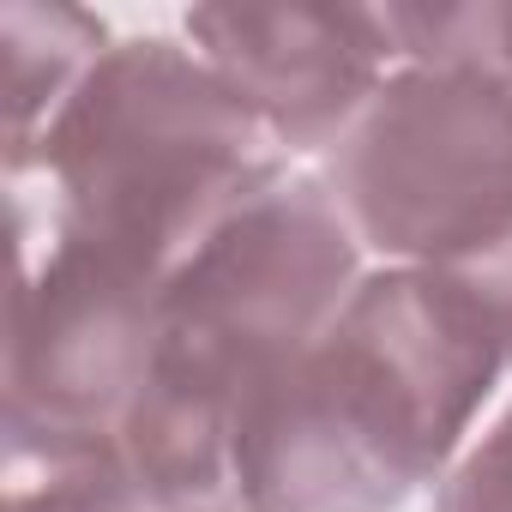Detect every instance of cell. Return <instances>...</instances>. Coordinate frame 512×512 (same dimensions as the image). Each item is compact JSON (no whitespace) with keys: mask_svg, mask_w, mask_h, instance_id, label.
Instances as JSON below:
<instances>
[{"mask_svg":"<svg viewBox=\"0 0 512 512\" xmlns=\"http://www.w3.org/2000/svg\"><path fill=\"white\" fill-rule=\"evenodd\" d=\"M19 223V284L7 314V416L49 428H121L151 344V278Z\"/></svg>","mask_w":512,"mask_h":512,"instance_id":"obj_5","label":"cell"},{"mask_svg":"<svg viewBox=\"0 0 512 512\" xmlns=\"http://www.w3.org/2000/svg\"><path fill=\"white\" fill-rule=\"evenodd\" d=\"M494 67L512 85V0H500V7H494Z\"/></svg>","mask_w":512,"mask_h":512,"instance_id":"obj_10","label":"cell"},{"mask_svg":"<svg viewBox=\"0 0 512 512\" xmlns=\"http://www.w3.org/2000/svg\"><path fill=\"white\" fill-rule=\"evenodd\" d=\"M314 175L374 266L452 284L512 368V85L494 55L404 61Z\"/></svg>","mask_w":512,"mask_h":512,"instance_id":"obj_4","label":"cell"},{"mask_svg":"<svg viewBox=\"0 0 512 512\" xmlns=\"http://www.w3.org/2000/svg\"><path fill=\"white\" fill-rule=\"evenodd\" d=\"M428 512H512V404L458 452Z\"/></svg>","mask_w":512,"mask_h":512,"instance_id":"obj_9","label":"cell"},{"mask_svg":"<svg viewBox=\"0 0 512 512\" xmlns=\"http://www.w3.org/2000/svg\"><path fill=\"white\" fill-rule=\"evenodd\" d=\"M368 253L320 175L290 169L163 278L121 446L157 512H235L229 452L266 380L344 308Z\"/></svg>","mask_w":512,"mask_h":512,"instance_id":"obj_2","label":"cell"},{"mask_svg":"<svg viewBox=\"0 0 512 512\" xmlns=\"http://www.w3.org/2000/svg\"><path fill=\"white\" fill-rule=\"evenodd\" d=\"M7 512H157L121 434L7 416Z\"/></svg>","mask_w":512,"mask_h":512,"instance_id":"obj_8","label":"cell"},{"mask_svg":"<svg viewBox=\"0 0 512 512\" xmlns=\"http://www.w3.org/2000/svg\"><path fill=\"white\" fill-rule=\"evenodd\" d=\"M109 25L61 0H7L0 7V55H7V175H31L37 145L109 55Z\"/></svg>","mask_w":512,"mask_h":512,"instance_id":"obj_7","label":"cell"},{"mask_svg":"<svg viewBox=\"0 0 512 512\" xmlns=\"http://www.w3.org/2000/svg\"><path fill=\"white\" fill-rule=\"evenodd\" d=\"M506 374L500 338L452 284L368 266L247 404L229 500L235 512H398L440 488Z\"/></svg>","mask_w":512,"mask_h":512,"instance_id":"obj_1","label":"cell"},{"mask_svg":"<svg viewBox=\"0 0 512 512\" xmlns=\"http://www.w3.org/2000/svg\"><path fill=\"white\" fill-rule=\"evenodd\" d=\"M181 37L284 157H326L398 73L380 7H193Z\"/></svg>","mask_w":512,"mask_h":512,"instance_id":"obj_6","label":"cell"},{"mask_svg":"<svg viewBox=\"0 0 512 512\" xmlns=\"http://www.w3.org/2000/svg\"><path fill=\"white\" fill-rule=\"evenodd\" d=\"M31 175L43 223L163 284L187 253L290 175V157L187 37H115L73 91Z\"/></svg>","mask_w":512,"mask_h":512,"instance_id":"obj_3","label":"cell"}]
</instances>
